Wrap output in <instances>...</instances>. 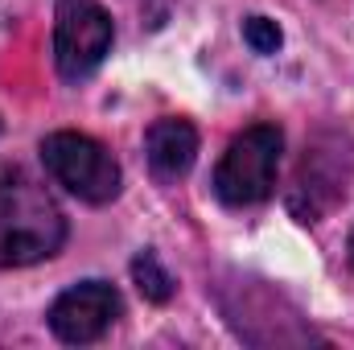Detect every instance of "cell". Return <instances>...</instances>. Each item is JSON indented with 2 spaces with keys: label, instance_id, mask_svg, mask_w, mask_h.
I'll list each match as a JSON object with an SVG mask.
<instances>
[{
  "label": "cell",
  "instance_id": "cell-6",
  "mask_svg": "<svg viewBox=\"0 0 354 350\" xmlns=\"http://www.w3.org/2000/svg\"><path fill=\"white\" fill-rule=\"evenodd\" d=\"M120 313H124V301H120V293L111 284L83 280V284H71L50 305V330L71 347H87V342L103 338L111 330V322Z\"/></svg>",
  "mask_w": 354,
  "mask_h": 350
},
{
  "label": "cell",
  "instance_id": "cell-8",
  "mask_svg": "<svg viewBox=\"0 0 354 350\" xmlns=\"http://www.w3.org/2000/svg\"><path fill=\"white\" fill-rule=\"evenodd\" d=\"M132 280H136V288H140L149 301H157V305H165V301L174 297V276L161 268L157 252H140V256L132 260Z\"/></svg>",
  "mask_w": 354,
  "mask_h": 350
},
{
  "label": "cell",
  "instance_id": "cell-3",
  "mask_svg": "<svg viewBox=\"0 0 354 350\" xmlns=\"http://www.w3.org/2000/svg\"><path fill=\"white\" fill-rule=\"evenodd\" d=\"M354 177V145L351 136H338V132H322L305 157H301V169L292 177V190H288V210L301 219V223H317L330 206H338L346 198V185Z\"/></svg>",
  "mask_w": 354,
  "mask_h": 350
},
{
  "label": "cell",
  "instance_id": "cell-5",
  "mask_svg": "<svg viewBox=\"0 0 354 350\" xmlns=\"http://www.w3.org/2000/svg\"><path fill=\"white\" fill-rule=\"evenodd\" d=\"M111 50V17L99 0H58L54 12V66L66 83L91 79Z\"/></svg>",
  "mask_w": 354,
  "mask_h": 350
},
{
  "label": "cell",
  "instance_id": "cell-4",
  "mask_svg": "<svg viewBox=\"0 0 354 350\" xmlns=\"http://www.w3.org/2000/svg\"><path fill=\"white\" fill-rule=\"evenodd\" d=\"M41 161L62 190H71L75 198H83L91 206H103L120 194V165L95 136L50 132L41 140Z\"/></svg>",
  "mask_w": 354,
  "mask_h": 350
},
{
  "label": "cell",
  "instance_id": "cell-10",
  "mask_svg": "<svg viewBox=\"0 0 354 350\" xmlns=\"http://www.w3.org/2000/svg\"><path fill=\"white\" fill-rule=\"evenodd\" d=\"M351 264H354V231H351Z\"/></svg>",
  "mask_w": 354,
  "mask_h": 350
},
{
  "label": "cell",
  "instance_id": "cell-2",
  "mask_svg": "<svg viewBox=\"0 0 354 350\" xmlns=\"http://www.w3.org/2000/svg\"><path fill=\"white\" fill-rule=\"evenodd\" d=\"M280 153H284V132L276 124L243 128L227 145V153L214 169V194L227 206H256V202L272 198Z\"/></svg>",
  "mask_w": 354,
  "mask_h": 350
},
{
  "label": "cell",
  "instance_id": "cell-9",
  "mask_svg": "<svg viewBox=\"0 0 354 350\" xmlns=\"http://www.w3.org/2000/svg\"><path fill=\"white\" fill-rule=\"evenodd\" d=\"M243 42L256 50V54H276L280 50V25L276 21H268V17H248L243 21Z\"/></svg>",
  "mask_w": 354,
  "mask_h": 350
},
{
  "label": "cell",
  "instance_id": "cell-7",
  "mask_svg": "<svg viewBox=\"0 0 354 350\" xmlns=\"http://www.w3.org/2000/svg\"><path fill=\"white\" fill-rule=\"evenodd\" d=\"M145 153H149V169L157 181H181V177L194 169V157H198V132L189 120H177L165 116L149 128L145 136Z\"/></svg>",
  "mask_w": 354,
  "mask_h": 350
},
{
  "label": "cell",
  "instance_id": "cell-1",
  "mask_svg": "<svg viewBox=\"0 0 354 350\" xmlns=\"http://www.w3.org/2000/svg\"><path fill=\"white\" fill-rule=\"evenodd\" d=\"M66 243V214L21 165H0V268L50 260Z\"/></svg>",
  "mask_w": 354,
  "mask_h": 350
}]
</instances>
